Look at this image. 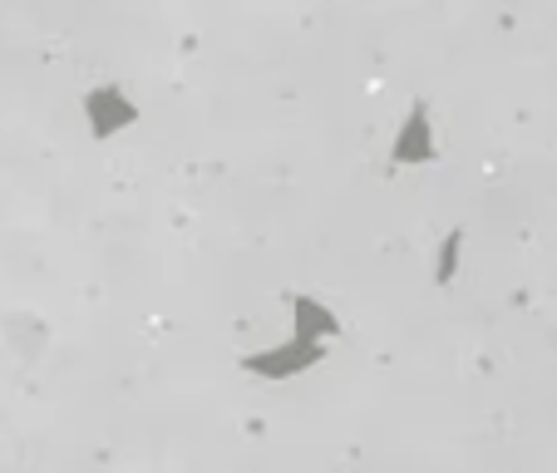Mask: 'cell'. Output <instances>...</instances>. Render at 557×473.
Wrapping results in <instances>:
<instances>
[{
    "instance_id": "cell-1",
    "label": "cell",
    "mask_w": 557,
    "mask_h": 473,
    "mask_svg": "<svg viewBox=\"0 0 557 473\" xmlns=\"http://www.w3.org/2000/svg\"><path fill=\"white\" fill-rule=\"evenodd\" d=\"M326 360V346H315V340H301V336H286L282 346H262V350H247L243 356V370L257 379H301L306 370H315Z\"/></svg>"
},
{
    "instance_id": "cell-2",
    "label": "cell",
    "mask_w": 557,
    "mask_h": 473,
    "mask_svg": "<svg viewBox=\"0 0 557 473\" xmlns=\"http://www.w3.org/2000/svg\"><path fill=\"white\" fill-rule=\"evenodd\" d=\"M389 158H395L400 169H424V163L440 158V144H434V119H430V104H424V99H414L410 114L400 119V128H395V138H389Z\"/></svg>"
},
{
    "instance_id": "cell-3",
    "label": "cell",
    "mask_w": 557,
    "mask_h": 473,
    "mask_svg": "<svg viewBox=\"0 0 557 473\" xmlns=\"http://www.w3.org/2000/svg\"><path fill=\"white\" fill-rule=\"evenodd\" d=\"M85 119H89V138L109 144L114 134H124V128L138 124V104L119 85H95L85 95Z\"/></svg>"
},
{
    "instance_id": "cell-4",
    "label": "cell",
    "mask_w": 557,
    "mask_h": 473,
    "mask_svg": "<svg viewBox=\"0 0 557 473\" xmlns=\"http://www.w3.org/2000/svg\"><path fill=\"white\" fill-rule=\"evenodd\" d=\"M341 331H346V326H341V315L331 311L321 296H306V291L292 296V336L315 340V346H331Z\"/></svg>"
},
{
    "instance_id": "cell-5",
    "label": "cell",
    "mask_w": 557,
    "mask_h": 473,
    "mask_svg": "<svg viewBox=\"0 0 557 473\" xmlns=\"http://www.w3.org/2000/svg\"><path fill=\"white\" fill-rule=\"evenodd\" d=\"M459 262H463V227H454V232H444L440 252H434V262H430L434 282H440V286H449L454 276H459Z\"/></svg>"
}]
</instances>
